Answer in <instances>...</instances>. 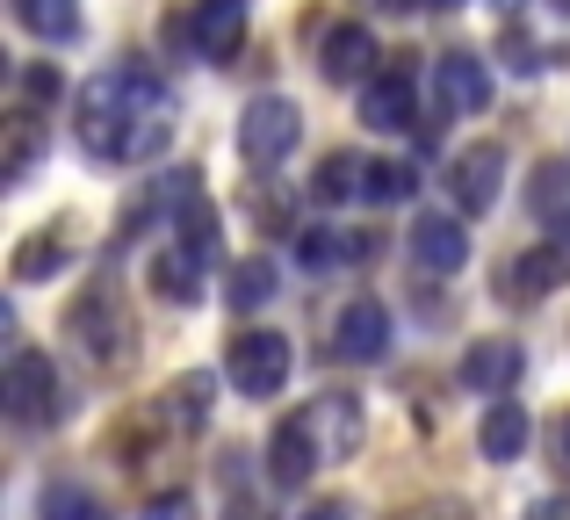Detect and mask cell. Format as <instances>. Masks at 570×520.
<instances>
[{
	"instance_id": "obj_6",
	"label": "cell",
	"mask_w": 570,
	"mask_h": 520,
	"mask_svg": "<svg viewBox=\"0 0 570 520\" xmlns=\"http://www.w3.org/2000/svg\"><path fill=\"white\" fill-rule=\"evenodd\" d=\"M224 369H232V391H246V398H275L282 383H289L296 354H289V340H282V333H238V340H232V354H224Z\"/></svg>"
},
{
	"instance_id": "obj_7",
	"label": "cell",
	"mask_w": 570,
	"mask_h": 520,
	"mask_svg": "<svg viewBox=\"0 0 570 520\" xmlns=\"http://www.w3.org/2000/svg\"><path fill=\"white\" fill-rule=\"evenodd\" d=\"M499 188H505V153L499 145H462L455 153V167H448V196H455V210L462 217H484L491 203H499Z\"/></svg>"
},
{
	"instance_id": "obj_5",
	"label": "cell",
	"mask_w": 570,
	"mask_h": 520,
	"mask_svg": "<svg viewBox=\"0 0 570 520\" xmlns=\"http://www.w3.org/2000/svg\"><path fill=\"white\" fill-rule=\"evenodd\" d=\"M296 434H304V449H311V463H347L354 449L368 441V412H362V398H340V391H325V398H311L304 412H296Z\"/></svg>"
},
{
	"instance_id": "obj_2",
	"label": "cell",
	"mask_w": 570,
	"mask_h": 520,
	"mask_svg": "<svg viewBox=\"0 0 570 520\" xmlns=\"http://www.w3.org/2000/svg\"><path fill=\"white\" fill-rule=\"evenodd\" d=\"M66 333H72V347H80L95 369H124L130 354H138V318H130V304H124L116 282H95V290L72 296Z\"/></svg>"
},
{
	"instance_id": "obj_17",
	"label": "cell",
	"mask_w": 570,
	"mask_h": 520,
	"mask_svg": "<svg viewBox=\"0 0 570 520\" xmlns=\"http://www.w3.org/2000/svg\"><path fill=\"white\" fill-rule=\"evenodd\" d=\"M275 290H282V275H275V261H267V254L224 267V296H232V311H267V304H275Z\"/></svg>"
},
{
	"instance_id": "obj_18",
	"label": "cell",
	"mask_w": 570,
	"mask_h": 520,
	"mask_svg": "<svg viewBox=\"0 0 570 520\" xmlns=\"http://www.w3.org/2000/svg\"><path fill=\"white\" fill-rule=\"evenodd\" d=\"M476 449H484V463H520V449H528V405H491L484 426H476Z\"/></svg>"
},
{
	"instance_id": "obj_3",
	"label": "cell",
	"mask_w": 570,
	"mask_h": 520,
	"mask_svg": "<svg viewBox=\"0 0 570 520\" xmlns=\"http://www.w3.org/2000/svg\"><path fill=\"white\" fill-rule=\"evenodd\" d=\"M0 405H8L14 426H58L66 420V383H58V362L43 347H14L8 376H0Z\"/></svg>"
},
{
	"instance_id": "obj_12",
	"label": "cell",
	"mask_w": 570,
	"mask_h": 520,
	"mask_svg": "<svg viewBox=\"0 0 570 520\" xmlns=\"http://www.w3.org/2000/svg\"><path fill=\"white\" fill-rule=\"evenodd\" d=\"M188 37L203 58H232L238 43H246V8L238 0H203V8L188 14Z\"/></svg>"
},
{
	"instance_id": "obj_9",
	"label": "cell",
	"mask_w": 570,
	"mask_h": 520,
	"mask_svg": "<svg viewBox=\"0 0 570 520\" xmlns=\"http://www.w3.org/2000/svg\"><path fill=\"white\" fill-rule=\"evenodd\" d=\"M433 87H441L448 116H476L491 101V72H484L476 51H441V58H433Z\"/></svg>"
},
{
	"instance_id": "obj_22",
	"label": "cell",
	"mask_w": 570,
	"mask_h": 520,
	"mask_svg": "<svg viewBox=\"0 0 570 520\" xmlns=\"http://www.w3.org/2000/svg\"><path fill=\"white\" fill-rule=\"evenodd\" d=\"M66 267V239L58 232H29L22 246H14V282H43Z\"/></svg>"
},
{
	"instance_id": "obj_32",
	"label": "cell",
	"mask_w": 570,
	"mask_h": 520,
	"mask_svg": "<svg viewBox=\"0 0 570 520\" xmlns=\"http://www.w3.org/2000/svg\"><path fill=\"white\" fill-rule=\"evenodd\" d=\"M528 520H570V507H563V499H534Z\"/></svg>"
},
{
	"instance_id": "obj_24",
	"label": "cell",
	"mask_w": 570,
	"mask_h": 520,
	"mask_svg": "<svg viewBox=\"0 0 570 520\" xmlns=\"http://www.w3.org/2000/svg\"><path fill=\"white\" fill-rule=\"evenodd\" d=\"M362 174H368V159L333 153V159L318 167V181H311V196H318V203H347V196H362Z\"/></svg>"
},
{
	"instance_id": "obj_25",
	"label": "cell",
	"mask_w": 570,
	"mask_h": 520,
	"mask_svg": "<svg viewBox=\"0 0 570 520\" xmlns=\"http://www.w3.org/2000/svg\"><path fill=\"white\" fill-rule=\"evenodd\" d=\"M419 188V174L404 167V159H368V174H362V196L368 203H404Z\"/></svg>"
},
{
	"instance_id": "obj_34",
	"label": "cell",
	"mask_w": 570,
	"mask_h": 520,
	"mask_svg": "<svg viewBox=\"0 0 570 520\" xmlns=\"http://www.w3.org/2000/svg\"><path fill=\"white\" fill-rule=\"evenodd\" d=\"M557 246H570V210H563V217H557Z\"/></svg>"
},
{
	"instance_id": "obj_21",
	"label": "cell",
	"mask_w": 570,
	"mask_h": 520,
	"mask_svg": "<svg viewBox=\"0 0 570 520\" xmlns=\"http://www.w3.org/2000/svg\"><path fill=\"white\" fill-rule=\"evenodd\" d=\"M267 455H275V463H267V478H275L282 492H296V484L318 478V463H311V449H304V434H296V420H282V426H275Z\"/></svg>"
},
{
	"instance_id": "obj_27",
	"label": "cell",
	"mask_w": 570,
	"mask_h": 520,
	"mask_svg": "<svg viewBox=\"0 0 570 520\" xmlns=\"http://www.w3.org/2000/svg\"><path fill=\"white\" fill-rule=\"evenodd\" d=\"M43 520H109V507L95 492H80V484H51L43 492Z\"/></svg>"
},
{
	"instance_id": "obj_4",
	"label": "cell",
	"mask_w": 570,
	"mask_h": 520,
	"mask_svg": "<svg viewBox=\"0 0 570 520\" xmlns=\"http://www.w3.org/2000/svg\"><path fill=\"white\" fill-rule=\"evenodd\" d=\"M296 138H304V109H296L289 95H253L246 101V116H238V153H246L253 174L289 167Z\"/></svg>"
},
{
	"instance_id": "obj_16",
	"label": "cell",
	"mask_w": 570,
	"mask_h": 520,
	"mask_svg": "<svg viewBox=\"0 0 570 520\" xmlns=\"http://www.w3.org/2000/svg\"><path fill=\"white\" fill-rule=\"evenodd\" d=\"M43 145H51V124H43L37 109H14L8 116V145H0V174H8V181H22V174L43 159Z\"/></svg>"
},
{
	"instance_id": "obj_11",
	"label": "cell",
	"mask_w": 570,
	"mask_h": 520,
	"mask_svg": "<svg viewBox=\"0 0 570 520\" xmlns=\"http://www.w3.org/2000/svg\"><path fill=\"white\" fill-rule=\"evenodd\" d=\"M376 37H368V29L362 22H347V29H333V37H325V58H318V66H325V80H333V87H368V80H376Z\"/></svg>"
},
{
	"instance_id": "obj_33",
	"label": "cell",
	"mask_w": 570,
	"mask_h": 520,
	"mask_svg": "<svg viewBox=\"0 0 570 520\" xmlns=\"http://www.w3.org/2000/svg\"><path fill=\"white\" fill-rule=\"evenodd\" d=\"M304 520H354V507H340V499H333V507H311Z\"/></svg>"
},
{
	"instance_id": "obj_36",
	"label": "cell",
	"mask_w": 570,
	"mask_h": 520,
	"mask_svg": "<svg viewBox=\"0 0 570 520\" xmlns=\"http://www.w3.org/2000/svg\"><path fill=\"white\" fill-rule=\"evenodd\" d=\"M549 8H557V14H570V0H549Z\"/></svg>"
},
{
	"instance_id": "obj_28",
	"label": "cell",
	"mask_w": 570,
	"mask_h": 520,
	"mask_svg": "<svg viewBox=\"0 0 570 520\" xmlns=\"http://www.w3.org/2000/svg\"><path fill=\"white\" fill-rule=\"evenodd\" d=\"M397 520H470L455 507V499H426V507H412V513H397Z\"/></svg>"
},
{
	"instance_id": "obj_14",
	"label": "cell",
	"mask_w": 570,
	"mask_h": 520,
	"mask_svg": "<svg viewBox=\"0 0 570 520\" xmlns=\"http://www.w3.org/2000/svg\"><path fill=\"white\" fill-rule=\"evenodd\" d=\"M412 254H419V267H433V275H455V267L470 261V232H462V217H419V225H412Z\"/></svg>"
},
{
	"instance_id": "obj_19",
	"label": "cell",
	"mask_w": 570,
	"mask_h": 520,
	"mask_svg": "<svg viewBox=\"0 0 570 520\" xmlns=\"http://www.w3.org/2000/svg\"><path fill=\"white\" fill-rule=\"evenodd\" d=\"M8 8H14V22H22L29 37H43V43L80 37V0H8Z\"/></svg>"
},
{
	"instance_id": "obj_15",
	"label": "cell",
	"mask_w": 570,
	"mask_h": 520,
	"mask_svg": "<svg viewBox=\"0 0 570 520\" xmlns=\"http://www.w3.org/2000/svg\"><path fill=\"white\" fill-rule=\"evenodd\" d=\"M362 124L368 130H404L412 124V72L404 66H390V72H376V80L362 87Z\"/></svg>"
},
{
	"instance_id": "obj_1",
	"label": "cell",
	"mask_w": 570,
	"mask_h": 520,
	"mask_svg": "<svg viewBox=\"0 0 570 520\" xmlns=\"http://www.w3.org/2000/svg\"><path fill=\"white\" fill-rule=\"evenodd\" d=\"M72 138L101 167H145V159H159L174 138V101L159 87V72H145V66L95 72L80 87V101H72Z\"/></svg>"
},
{
	"instance_id": "obj_8",
	"label": "cell",
	"mask_w": 570,
	"mask_h": 520,
	"mask_svg": "<svg viewBox=\"0 0 570 520\" xmlns=\"http://www.w3.org/2000/svg\"><path fill=\"white\" fill-rule=\"evenodd\" d=\"M570 290V246H528V254H513L505 261V296L513 304H542V296H557Z\"/></svg>"
},
{
	"instance_id": "obj_29",
	"label": "cell",
	"mask_w": 570,
	"mask_h": 520,
	"mask_svg": "<svg viewBox=\"0 0 570 520\" xmlns=\"http://www.w3.org/2000/svg\"><path fill=\"white\" fill-rule=\"evenodd\" d=\"M22 87H29L37 101H51V95H58V72H51V66H29V72H22Z\"/></svg>"
},
{
	"instance_id": "obj_23",
	"label": "cell",
	"mask_w": 570,
	"mask_h": 520,
	"mask_svg": "<svg viewBox=\"0 0 570 520\" xmlns=\"http://www.w3.org/2000/svg\"><path fill=\"white\" fill-rule=\"evenodd\" d=\"M209 391H217L209 376H181V383H174L167 398H159V412H167V426H203V420H209Z\"/></svg>"
},
{
	"instance_id": "obj_13",
	"label": "cell",
	"mask_w": 570,
	"mask_h": 520,
	"mask_svg": "<svg viewBox=\"0 0 570 520\" xmlns=\"http://www.w3.org/2000/svg\"><path fill=\"white\" fill-rule=\"evenodd\" d=\"M462 383L484 391V398H505L520 383V347L513 340H476V347L462 354Z\"/></svg>"
},
{
	"instance_id": "obj_30",
	"label": "cell",
	"mask_w": 570,
	"mask_h": 520,
	"mask_svg": "<svg viewBox=\"0 0 570 520\" xmlns=\"http://www.w3.org/2000/svg\"><path fill=\"white\" fill-rule=\"evenodd\" d=\"M145 520H188V499L174 492V499H153V507H145Z\"/></svg>"
},
{
	"instance_id": "obj_10",
	"label": "cell",
	"mask_w": 570,
	"mask_h": 520,
	"mask_svg": "<svg viewBox=\"0 0 570 520\" xmlns=\"http://www.w3.org/2000/svg\"><path fill=\"white\" fill-rule=\"evenodd\" d=\"M333 340H340V354H347V362H383V347H390V311L376 304V296H354V304L333 318Z\"/></svg>"
},
{
	"instance_id": "obj_26",
	"label": "cell",
	"mask_w": 570,
	"mask_h": 520,
	"mask_svg": "<svg viewBox=\"0 0 570 520\" xmlns=\"http://www.w3.org/2000/svg\"><path fill=\"white\" fill-rule=\"evenodd\" d=\"M304 261H311V267L368 261V239H347V232H304Z\"/></svg>"
},
{
	"instance_id": "obj_35",
	"label": "cell",
	"mask_w": 570,
	"mask_h": 520,
	"mask_svg": "<svg viewBox=\"0 0 570 520\" xmlns=\"http://www.w3.org/2000/svg\"><path fill=\"white\" fill-rule=\"evenodd\" d=\"M419 8H462V0H419Z\"/></svg>"
},
{
	"instance_id": "obj_31",
	"label": "cell",
	"mask_w": 570,
	"mask_h": 520,
	"mask_svg": "<svg viewBox=\"0 0 570 520\" xmlns=\"http://www.w3.org/2000/svg\"><path fill=\"white\" fill-rule=\"evenodd\" d=\"M549 449H557V463L570 470V412H563V420H557V426H549Z\"/></svg>"
},
{
	"instance_id": "obj_20",
	"label": "cell",
	"mask_w": 570,
	"mask_h": 520,
	"mask_svg": "<svg viewBox=\"0 0 570 520\" xmlns=\"http://www.w3.org/2000/svg\"><path fill=\"white\" fill-rule=\"evenodd\" d=\"M153 290L167 296V304H195V296H203V254H195V246H167V254L153 261Z\"/></svg>"
}]
</instances>
